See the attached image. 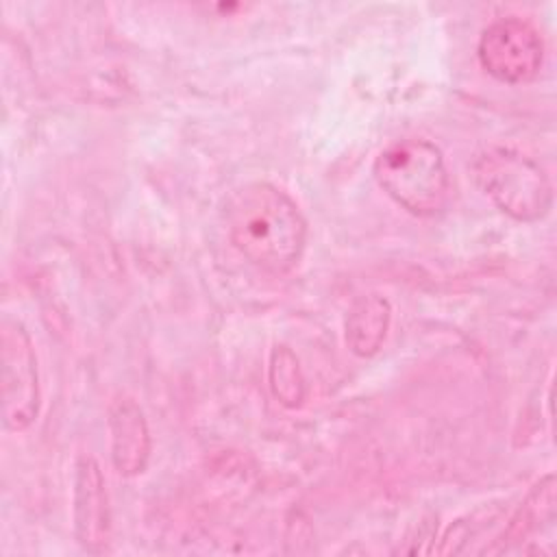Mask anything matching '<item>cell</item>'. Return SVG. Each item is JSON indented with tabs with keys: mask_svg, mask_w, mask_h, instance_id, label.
I'll list each match as a JSON object with an SVG mask.
<instances>
[{
	"mask_svg": "<svg viewBox=\"0 0 557 557\" xmlns=\"http://www.w3.org/2000/svg\"><path fill=\"white\" fill-rule=\"evenodd\" d=\"M231 244L270 274L289 272L307 246V220L296 200L268 181L237 187L224 205Z\"/></svg>",
	"mask_w": 557,
	"mask_h": 557,
	"instance_id": "1",
	"label": "cell"
},
{
	"mask_svg": "<svg viewBox=\"0 0 557 557\" xmlns=\"http://www.w3.org/2000/svg\"><path fill=\"white\" fill-rule=\"evenodd\" d=\"M111 461L117 474L137 476L146 470L152 437L141 407L128 396H115L109 405Z\"/></svg>",
	"mask_w": 557,
	"mask_h": 557,
	"instance_id": "8",
	"label": "cell"
},
{
	"mask_svg": "<svg viewBox=\"0 0 557 557\" xmlns=\"http://www.w3.org/2000/svg\"><path fill=\"white\" fill-rule=\"evenodd\" d=\"M0 389L4 429H28L39 413L37 357L28 331L11 315L0 324Z\"/></svg>",
	"mask_w": 557,
	"mask_h": 557,
	"instance_id": "4",
	"label": "cell"
},
{
	"mask_svg": "<svg viewBox=\"0 0 557 557\" xmlns=\"http://www.w3.org/2000/svg\"><path fill=\"white\" fill-rule=\"evenodd\" d=\"M268 385L272 396L287 409H298L307 398V379L300 361L285 344H276L270 352Z\"/></svg>",
	"mask_w": 557,
	"mask_h": 557,
	"instance_id": "10",
	"label": "cell"
},
{
	"mask_svg": "<svg viewBox=\"0 0 557 557\" xmlns=\"http://www.w3.org/2000/svg\"><path fill=\"white\" fill-rule=\"evenodd\" d=\"M479 189L509 218L537 222L553 207V185L544 168L509 146L485 148L472 163Z\"/></svg>",
	"mask_w": 557,
	"mask_h": 557,
	"instance_id": "3",
	"label": "cell"
},
{
	"mask_svg": "<svg viewBox=\"0 0 557 557\" xmlns=\"http://www.w3.org/2000/svg\"><path fill=\"white\" fill-rule=\"evenodd\" d=\"M74 537L85 553L102 555L111 546V507L98 461L81 455L74 466L72 490Z\"/></svg>",
	"mask_w": 557,
	"mask_h": 557,
	"instance_id": "6",
	"label": "cell"
},
{
	"mask_svg": "<svg viewBox=\"0 0 557 557\" xmlns=\"http://www.w3.org/2000/svg\"><path fill=\"white\" fill-rule=\"evenodd\" d=\"M476 57L481 67L498 83L524 85L542 70L544 39L529 20L503 15L481 30Z\"/></svg>",
	"mask_w": 557,
	"mask_h": 557,
	"instance_id": "5",
	"label": "cell"
},
{
	"mask_svg": "<svg viewBox=\"0 0 557 557\" xmlns=\"http://www.w3.org/2000/svg\"><path fill=\"white\" fill-rule=\"evenodd\" d=\"M557 511V496H555V474L548 472L540 476L522 503L513 509L503 531L481 548V555H505L513 550H522L533 535L542 533L555 522Z\"/></svg>",
	"mask_w": 557,
	"mask_h": 557,
	"instance_id": "7",
	"label": "cell"
},
{
	"mask_svg": "<svg viewBox=\"0 0 557 557\" xmlns=\"http://www.w3.org/2000/svg\"><path fill=\"white\" fill-rule=\"evenodd\" d=\"M379 187L407 213L433 218L450 200V176L442 150L422 137L385 146L372 165Z\"/></svg>",
	"mask_w": 557,
	"mask_h": 557,
	"instance_id": "2",
	"label": "cell"
},
{
	"mask_svg": "<svg viewBox=\"0 0 557 557\" xmlns=\"http://www.w3.org/2000/svg\"><path fill=\"white\" fill-rule=\"evenodd\" d=\"M392 305L385 296L368 292L357 296L344 318V339L352 355L368 359L374 357L389 331Z\"/></svg>",
	"mask_w": 557,
	"mask_h": 557,
	"instance_id": "9",
	"label": "cell"
}]
</instances>
